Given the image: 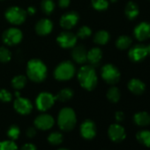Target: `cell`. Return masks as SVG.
Returning a JSON list of instances; mask_svg holds the SVG:
<instances>
[{
	"label": "cell",
	"mask_w": 150,
	"mask_h": 150,
	"mask_svg": "<svg viewBox=\"0 0 150 150\" xmlns=\"http://www.w3.org/2000/svg\"><path fill=\"white\" fill-rule=\"evenodd\" d=\"M27 77L33 82L41 83L48 76V68L39 58L30 59L27 64Z\"/></svg>",
	"instance_id": "obj_1"
},
{
	"label": "cell",
	"mask_w": 150,
	"mask_h": 150,
	"mask_svg": "<svg viewBox=\"0 0 150 150\" xmlns=\"http://www.w3.org/2000/svg\"><path fill=\"white\" fill-rule=\"evenodd\" d=\"M77 78L80 85L84 89L88 91L94 90L98 82L97 74L95 68L92 65L88 64L82 65L80 68L77 73Z\"/></svg>",
	"instance_id": "obj_2"
},
{
	"label": "cell",
	"mask_w": 150,
	"mask_h": 150,
	"mask_svg": "<svg viewBox=\"0 0 150 150\" xmlns=\"http://www.w3.org/2000/svg\"><path fill=\"white\" fill-rule=\"evenodd\" d=\"M76 123V114L71 108L65 107L59 111L57 117V124L61 130L69 132L75 127Z\"/></svg>",
	"instance_id": "obj_3"
},
{
	"label": "cell",
	"mask_w": 150,
	"mask_h": 150,
	"mask_svg": "<svg viewBox=\"0 0 150 150\" xmlns=\"http://www.w3.org/2000/svg\"><path fill=\"white\" fill-rule=\"evenodd\" d=\"M76 73V68L72 62L63 61L54 70V78L58 81H70Z\"/></svg>",
	"instance_id": "obj_4"
},
{
	"label": "cell",
	"mask_w": 150,
	"mask_h": 150,
	"mask_svg": "<svg viewBox=\"0 0 150 150\" xmlns=\"http://www.w3.org/2000/svg\"><path fill=\"white\" fill-rule=\"evenodd\" d=\"M5 17L6 21L12 25L19 26L26 21L28 13L26 10L20 6H11L6 11Z\"/></svg>",
	"instance_id": "obj_5"
},
{
	"label": "cell",
	"mask_w": 150,
	"mask_h": 150,
	"mask_svg": "<svg viewBox=\"0 0 150 150\" xmlns=\"http://www.w3.org/2000/svg\"><path fill=\"white\" fill-rule=\"evenodd\" d=\"M101 75L103 81L110 85L116 84L120 79V72L118 69L111 64H107L103 66Z\"/></svg>",
	"instance_id": "obj_6"
},
{
	"label": "cell",
	"mask_w": 150,
	"mask_h": 150,
	"mask_svg": "<svg viewBox=\"0 0 150 150\" xmlns=\"http://www.w3.org/2000/svg\"><path fill=\"white\" fill-rule=\"evenodd\" d=\"M23 39L22 32L17 28H10L4 31L2 40L5 44L8 46H14L19 44Z\"/></svg>",
	"instance_id": "obj_7"
},
{
	"label": "cell",
	"mask_w": 150,
	"mask_h": 150,
	"mask_svg": "<svg viewBox=\"0 0 150 150\" xmlns=\"http://www.w3.org/2000/svg\"><path fill=\"white\" fill-rule=\"evenodd\" d=\"M56 96L49 92H42L40 93L35 99L36 108L40 111H47L50 110L56 102Z\"/></svg>",
	"instance_id": "obj_8"
},
{
	"label": "cell",
	"mask_w": 150,
	"mask_h": 150,
	"mask_svg": "<svg viewBox=\"0 0 150 150\" xmlns=\"http://www.w3.org/2000/svg\"><path fill=\"white\" fill-rule=\"evenodd\" d=\"M77 40V35L69 31H64L60 33L57 37V44L63 49H72L76 45Z\"/></svg>",
	"instance_id": "obj_9"
},
{
	"label": "cell",
	"mask_w": 150,
	"mask_h": 150,
	"mask_svg": "<svg viewBox=\"0 0 150 150\" xmlns=\"http://www.w3.org/2000/svg\"><path fill=\"white\" fill-rule=\"evenodd\" d=\"M79 20L80 16L76 12H68L61 16L59 24L62 28L65 30H70L77 25Z\"/></svg>",
	"instance_id": "obj_10"
},
{
	"label": "cell",
	"mask_w": 150,
	"mask_h": 150,
	"mask_svg": "<svg viewBox=\"0 0 150 150\" xmlns=\"http://www.w3.org/2000/svg\"><path fill=\"white\" fill-rule=\"evenodd\" d=\"M13 108L21 115H28L33 110V104L29 99L20 96L13 102Z\"/></svg>",
	"instance_id": "obj_11"
},
{
	"label": "cell",
	"mask_w": 150,
	"mask_h": 150,
	"mask_svg": "<svg viewBox=\"0 0 150 150\" xmlns=\"http://www.w3.org/2000/svg\"><path fill=\"white\" fill-rule=\"evenodd\" d=\"M34 123H35V125L36 128H38L40 130L47 131L53 127V125L55 124V120L52 116L43 113V114L39 115L35 119Z\"/></svg>",
	"instance_id": "obj_12"
},
{
	"label": "cell",
	"mask_w": 150,
	"mask_h": 150,
	"mask_svg": "<svg viewBox=\"0 0 150 150\" xmlns=\"http://www.w3.org/2000/svg\"><path fill=\"white\" fill-rule=\"evenodd\" d=\"M53 27H54L53 22L50 20H49L47 18H43V19H41L40 21H38V22L35 24V29L38 35L46 36L52 32Z\"/></svg>",
	"instance_id": "obj_13"
},
{
	"label": "cell",
	"mask_w": 150,
	"mask_h": 150,
	"mask_svg": "<svg viewBox=\"0 0 150 150\" xmlns=\"http://www.w3.org/2000/svg\"><path fill=\"white\" fill-rule=\"evenodd\" d=\"M108 134L110 139L115 142H120L125 138V131L123 126L117 124H113L109 127Z\"/></svg>",
	"instance_id": "obj_14"
},
{
	"label": "cell",
	"mask_w": 150,
	"mask_h": 150,
	"mask_svg": "<svg viewBox=\"0 0 150 150\" xmlns=\"http://www.w3.org/2000/svg\"><path fill=\"white\" fill-rule=\"evenodd\" d=\"M81 134L86 139H92L96 134V126L92 120H85L81 125Z\"/></svg>",
	"instance_id": "obj_15"
},
{
	"label": "cell",
	"mask_w": 150,
	"mask_h": 150,
	"mask_svg": "<svg viewBox=\"0 0 150 150\" xmlns=\"http://www.w3.org/2000/svg\"><path fill=\"white\" fill-rule=\"evenodd\" d=\"M88 50L82 45H75L71 50V57L75 63L79 64H84L87 62Z\"/></svg>",
	"instance_id": "obj_16"
},
{
	"label": "cell",
	"mask_w": 150,
	"mask_h": 150,
	"mask_svg": "<svg viewBox=\"0 0 150 150\" xmlns=\"http://www.w3.org/2000/svg\"><path fill=\"white\" fill-rule=\"evenodd\" d=\"M129 57L133 62H139L144 59L148 54L146 50V46L136 45L129 50Z\"/></svg>",
	"instance_id": "obj_17"
},
{
	"label": "cell",
	"mask_w": 150,
	"mask_h": 150,
	"mask_svg": "<svg viewBox=\"0 0 150 150\" xmlns=\"http://www.w3.org/2000/svg\"><path fill=\"white\" fill-rule=\"evenodd\" d=\"M134 35L139 41H145L150 38V24L147 22H141L134 29Z\"/></svg>",
	"instance_id": "obj_18"
},
{
	"label": "cell",
	"mask_w": 150,
	"mask_h": 150,
	"mask_svg": "<svg viewBox=\"0 0 150 150\" xmlns=\"http://www.w3.org/2000/svg\"><path fill=\"white\" fill-rule=\"evenodd\" d=\"M102 57H103V52L100 48L95 47L88 51L87 61L89 62L90 65L92 66L97 65L101 62Z\"/></svg>",
	"instance_id": "obj_19"
},
{
	"label": "cell",
	"mask_w": 150,
	"mask_h": 150,
	"mask_svg": "<svg viewBox=\"0 0 150 150\" xmlns=\"http://www.w3.org/2000/svg\"><path fill=\"white\" fill-rule=\"evenodd\" d=\"M145 84L139 79H132L128 83L129 90L134 95H141L145 90Z\"/></svg>",
	"instance_id": "obj_20"
},
{
	"label": "cell",
	"mask_w": 150,
	"mask_h": 150,
	"mask_svg": "<svg viewBox=\"0 0 150 150\" xmlns=\"http://www.w3.org/2000/svg\"><path fill=\"white\" fill-rule=\"evenodd\" d=\"M133 119L135 124L139 126H146L150 124V115L145 111L136 113L134 115Z\"/></svg>",
	"instance_id": "obj_21"
},
{
	"label": "cell",
	"mask_w": 150,
	"mask_h": 150,
	"mask_svg": "<svg viewBox=\"0 0 150 150\" xmlns=\"http://www.w3.org/2000/svg\"><path fill=\"white\" fill-rule=\"evenodd\" d=\"M28 82V77L24 75H16L12 80V86L16 90H21L23 89Z\"/></svg>",
	"instance_id": "obj_22"
},
{
	"label": "cell",
	"mask_w": 150,
	"mask_h": 150,
	"mask_svg": "<svg viewBox=\"0 0 150 150\" xmlns=\"http://www.w3.org/2000/svg\"><path fill=\"white\" fill-rule=\"evenodd\" d=\"M73 95H74V93H73L72 89H71L69 88H65L61 89L55 96H56V100L64 103V102L70 101L73 97Z\"/></svg>",
	"instance_id": "obj_23"
},
{
	"label": "cell",
	"mask_w": 150,
	"mask_h": 150,
	"mask_svg": "<svg viewBox=\"0 0 150 150\" xmlns=\"http://www.w3.org/2000/svg\"><path fill=\"white\" fill-rule=\"evenodd\" d=\"M125 13L126 17L129 20H134L138 16L139 12V8H138L137 5L131 1L126 5L125 9Z\"/></svg>",
	"instance_id": "obj_24"
},
{
	"label": "cell",
	"mask_w": 150,
	"mask_h": 150,
	"mask_svg": "<svg viewBox=\"0 0 150 150\" xmlns=\"http://www.w3.org/2000/svg\"><path fill=\"white\" fill-rule=\"evenodd\" d=\"M110 41V34L105 30L98 31L94 36V42L97 45H105Z\"/></svg>",
	"instance_id": "obj_25"
},
{
	"label": "cell",
	"mask_w": 150,
	"mask_h": 150,
	"mask_svg": "<svg viewBox=\"0 0 150 150\" xmlns=\"http://www.w3.org/2000/svg\"><path fill=\"white\" fill-rule=\"evenodd\" d=\"M55 7L56 5L53 0H42L41 3V9L46 15L51 14L54 12Z\"/></svg>",
	"instance_id": "obj_26"
},
{
	"label": "cell",
	"mask_w": 150,
	"mask_h": 150,
	"mask_svg": "<svg viewBox=\"0 0 150 150\" xmlns=\"http://www.w3.org/2000/svg\"><path fill=\"white\" fill-rule=\"evenodd\" d=\"M136 138L142 145L148 147L150 146V131H140L137 133Z\"/></svg>",
	"instance_id": "obj_27"
},
{
	"label": "cell",
	"mask_w": 150,
	"mask_h": 150,
	"mask_svg": "<svg viewBox=\"0 0 150 150\" xmlns=\"http://www.w3.org/2000/svg\"><path fill=\"white\" fill-rule=\"evenodd\" d=\"M132 44V39L127 35H121L116 41V46L119 50H125Z\"/></svg>",
	"instance_id": "obj_28"
},
{
	"label": "cell",
	"mask_w": 150,
	"mask_h": 150,
	"mask_svg": "<svg viewBox=\"0 0 150 150\" xmlns=\"http://www.w3.org/2000/svg\"><path fill=\"white\" fill-rule=\"evenodd\" d=\"M107 98L111 103H117L120 99V91L116 87H111L107 91Z\"/></svg>",
	"instance_id": "obj_29"
},
{
	"label": "cell",
	"mask_w": 150,
	"mask_h": 150,
	"mask_svg": "<svg viewBox=\"0 0 150 150\" xmlns=\"http://www.w3.org/2000/svg\"><path fill=\"white\" fill-rule=\"evenodd\" d=\"M91 5L96 11H105L109 7V2L107 0H92Z\"/></svg>",
	"instance_id": "obj_30"
},
{
	"label": "cell",
	"mask_w": 150,
	"mask_h": 150,
	"mask_svg": "<svg viewBox=\"0 0 150 150\" xmlns=\"http://www.w3.org/2000/svg\"><path fill=\"white\" fill-rule=\"evenodd\" d=\"M48 141L53 146L59 145L63 141V135L58 132H53L48 136Z\"/></svg>",
	"instance_id": "obj_31"
},
{
	"label": "cell",
	"mask_w": 150,
	"mask_h": 150,
	"mask_svg": "<svg viewBox=\"0 0 150 150\" xmlns=\"http://www.w3.org/2000/svg\"><path fill=\"white\" fill-rule=\"evenodd\" d=\"M12 59V52L6 47H0V62L8 63Z\"/></svg>",
	"instance_id": "obj_32"
},
{
	"label": "cell",
	"mask_w": 150,
	"mask_h": 150,
	"mask_svg": "<svg viewBox=\"0 0 150 150\" xmlns=\"http://www.w3.org/2000/svg\"><path fill=\"white\" fill-rule=\"evenodd\" d=\"M91 35H92L91 28L89 27H88V26H82L81 28H79L76 35L80 39H87V38L90 37Z\"/></svg>",
	"instance_id": "obj_33"
},
{
	"label": "cell",
	"mask_w": 150,
	"mask_h": 150,
	"mask_svg": "<svg viewBox=\"0 0 150 150\" xmlns=\"http://www.w3.org/2000/svg\"><path fill=\"white\" fill-rule=\"evenodd\" d=\"M18 146L13 140H4L0 142V150H17Z\"/></svg>",
	"instance_id": "obj_34"
},
{
	"label": "cell",
	"mask_w": 150,
	"mask_h": 150,
	"mask_svg": "<svg viewBox=\"0 0 150 150\" xmlns=\"http://www.w3.org/2000/svg\"><path fill=\"white\" fill-rule=\"evenodd\" d=\"M20 134H21V130H20L19 126H17L15 125L10 126L8 131H7V135L12 140L17 139L20 136Z\"/></svg>",
	"instance_id": "obj_35"
},
{
	"label": "cell",
	"mask_w": 150,
	"mask_h": 150,
	"mask_svg": "<svg viewBox=\"0 0 150 150\" xmlns=\"http://www.w3.org/2000/svg\"><path fill=\"white\" fill-rule=\"evenodd\" d=\"M13 100V95L10 91L3 88L0 89V101L3 103H9Z\"/></svg>",
	"instance_id": "obj_36"
},
{
	"label": "cell",
	"mask_w": 150,
	"mask_h": 150,
	"mask_svg": "<svg viewBox=\"0 0 150 150\" xmlns=\"http://www.w3.org/2000/svg\"><path fill=\"white\" fill-rule=\"evenodd\" d=\"M71 4V0H58V6L62 9H65L69 7Z\"/></svg>",
	"instance_id": "obj_37"
},
{
	"label": "cell",
	"mask_w": 150,
	"mask_h": 150,
	"mask_svg": "<svg viewBox=\"0 0 150 150\" xmlns=\"http://www.w3.org/2000/svg\"><path fill=\"white\" fill-rule=\"evenodd\" d=\"M27 136L29 137V138H34L35 135H36V130L35 128L34 127H29L28 130H27Z\"/></svg>",
	"instance_id": "obj_38"
},
{
	"label": "cell",
	"mask_w": 150,
	"mask_h": 150,
	"mask_svg": "<svg viewBox=\"0 0 150 150\" xmlns=\"http://www.w3.org/2000/svg\"><path fill=\"white\" fill-rule=\"evenodd\" d=\"M21 150H36V146L32 143H26Z\"/></svg>",
	"instance_id": "obj_39"
},
{
	"label": "cell",
	"mask_w": 150,
	"mask_h": 150,
	"mask_svg": "<svg viewBox=\"0 0 150 150\" xmlns=\"http://www.w3.org/2000/svg\"><path fill=\"white\" fill-rule=\"evenodd\" d=\"M115 118H116V120H117V122H121V121L124 120L125 115H124V113H123L122 111H117V112H116V114H115Z\"/></svg>",
	"instance_id": "obj_40"
},
{
	"label": "cell",
	"mask_w": 150,
	"mask_h": 150,
	"mask_svg": "<svg viewBox=\"0 0 150 150\" xmlns=\"http://www.w3.org/2000/svg\"><path fill=\"white\" fill-rule=\"evenodd\" d=\"M26 11H27L28 15H30V16L35 15V13H36V9H35L34 6H29V7H28V9H27Z\"/></svg>",
	"instance_id": "obj_41"
},
{
	"label": "cell",
	"mask_w": 150,
	"mask_h": 150,
	"mask_svg": "<svg viewBox=\"0 0 150 150\" xmlns=\"http://www.w3.org/2000/svg\"><path fill=\"white\" fill-rule=\"evenodd\" d=\"M146 50H147V54L150 55V45H147L146 46Z\"/></svg>",
	"instance_id": "obj_42"
},
{
	"label": "cell",
	"mask_w": 150,
	"mask_h": 150,
	"mask_svg": "<svg viewBox=\"0 0 150 150\" xmlns=\"http://www.w3.org/2000/svg\"><path fill=\"white\" fill-rule=\"evenodd\" d=\"M117 1V0H110V2H112V3H115Z\"/></svg>",
	"instance_id": "obj_43"
},
{
	"label": "cell",
	"mask_w": 150,
	"mask_h": 150,
	"mask_svg": "<svg viewBox=\"0 0 150 150\" xmlns=\"http://www.w3.org/2000/svg\"><path fill=\"white\" fill-rule=\"evenodd\" d=\"M58 150H68V149H66V148H60V149H58Z\"/></svg>",
	"instance_id": "obj_44"
}]
</instances>
